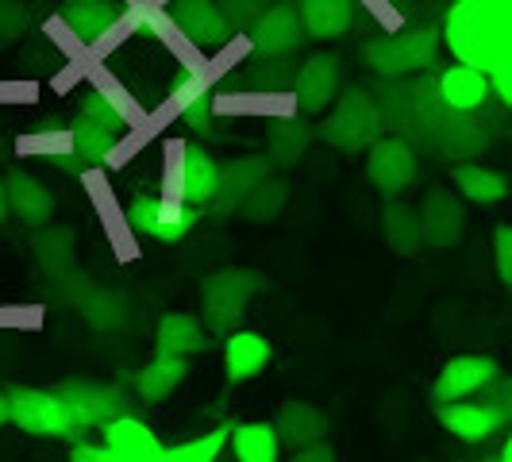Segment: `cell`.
<instances>
[{
  "mask_svg": "<svg viewBox=\"0 0 512 462\" xmlns=\"http://www.w3.org/2000/svg\"><path fill=\"white\" fill-rule=\"evenodd\" d=\"M274 174V162L262 154H243V158H231L228 166H220V185H216V197L208 201V212L228 220L239 212V205L247 201V193L255 189L258 181H266Z\"/></svg>",
  "mask_w": 512,
  "mask_h": 462,
  "instance_id": "4fadbf2b",
  "label": "cell"
},
{
  "mask_svg": "<svg viewBox=\"0 0 512 462\" xmlns=\"http://www.w3.org/2000/svg\"><path fill=\"white\" fill-rule=\"evenodd\" d=\"M243 85L251 89H293V77H297V66L293 58H270V54H255L243 70Z\"/></svg>",
  "mask_w": 512,
  "mask_h": 462,
  "instance_id": "d6a6232c",
  "label": "cell"
},
{
  "mask_svg": "<svg viewBox=\"0 0 512 462\" xmlns=\"http://www.w3.org/2000/svg\"><path fill=\"white\" fill-rule=\"evenodd\" d=\"M436 420L462 443H486L505 428V416L489 409L478 397H462V401H436Z\"/></svg>",
  "mask_w": 512,
  "mask_h": 462,
  "instance_id": "5bb4252c",
  "label": "cell"
},
{
  "mask_svg": "<svg viewBox=\"0 0 512 462\" xmlns=\"http://www.w3.org/2000/svg\"><path fill=\"white\" fill-rule=\"evenodd\" d=\"M343 89V62L335 54H308L293 77V101L305 116H320L332 108Z\"/></svg>",
  "mask_w": 512,
  "mask_h": 462,
  "instance_id": "8fae6325",
  "label": "cell"
},
{
  "mask_svg": "<svg viewBox=\"0 0 512 462\" xmlns=\"http://www.w3.org/2000/svg\"><path fill=\"white\" fill-rule=\"evenodd\" d=\"M297 12H301V24L305 35L316 43H332L339 35H347L355 16H359V4L355 0H293Z\"/></svg>",
  "mask_w": 512,
  "mask_h": 462,
  "instance_id": "44dd1931",
  "label": "cell"
},
{
  "mask_svg": "<svg viewBox=\"0 0 512 462\" xmlns=\"http://www.w3.org/2000/svg\"><path fill=\"white\" fill-rule=\"evenodd\" d=\"M166 8L174 16V27H178L181 39L201 47V51L228 47L231 39H235V27L220 12V0H170Z\"/></svg>",
  "mask_w": 512,
  "mask_h": 462,
  "instance_id": "9c48e42d",
  "label": "cell"
},
{
  "mask_svg": "<svg viewBox=\"0 0 512 462\" xmlns=\"http://www.w3.org/2000/svg\"><path fill=\"white\" fill-rule=\"evenodd\" d=\"M4 47H8V43H4V35H0V51H4Z\"/></svg>",
  "mask_w": 512,
  "mask_h": 462,
  "instance_id": "681fc988",
  "label": "cell"
},
{
  "mask_svg": "<svg viewBox=\"0 0 512 462\" xmlns=\"http://www.w3.org/2000/svg\"><path fill=\"white\" fill-rule=\"evenodd\" d=\"M289 462H339L335 459V447H328L324 439L320 443H308V447H297Z\"/></svg>",
  "mask_w": 512,
  "mask_h": 462,
  "instance_id": "ee69618b",
  "label": "cell"
},
{
  "mask_svg": "<svg viewBox=\"0 0 512 462\" xmlns=\"http://www.w3.org/2000/svg\"><path fill=\"white\" fill-rule=\"evenodd\" d=\"M189 374V359L185 355H154L139 374H135V393L143 401H166Z\"/></svg>",
  "mask_w": 512,
  "mask_h": 462,
  "instance_id": "f1b7e54d",
  "label": "cell"
},
{
  "mask_svg": "<svg viewBox=\"0 0 512 462\" xmlns=\"http://www.w3.org/2000/svg\"><path fill=\"white\" fill-rule=\"evenodd\" d=\"M385 131L389 128H385V112L382 104H378V97L370 89L351 85V89H339L335 108L320 120V128H316V139L343 154H359V151H370Z\"/></svg>",
  "mask_w": 512,
  "mask_h": 462,
  "instance_id": "3957f363",
  "label": "cell"
},
{
  "mask_svg": "<svg viewBox=\"0 0 512 462\" xmlns=\"http://www.w3.org/2000/svg\"><path fill=\"white\" fill-rule=\"evenodd\" d=\"M8 420L27 432V436H47V439H81V424L74 420V412L66 409V401L58 393L47 389H12L8 393Z\"/></svg>",
  "mask_w": 512,
  "mask_h": 462,
  "instance_id": "5b68a950",
  "label": "cell"
},
{
  "mask_svg": "<svg viewBox=\"0 0 512 462\" xmlns=\"http://www.w3.org/2000/svg\"><path fill=\"white\" fill-rule=\"evenodd\" d=\"M27 27H31V16H27L24 4L20 0H0V35H4V43L24 39Z\"/></svg>",
  "mask_w": 512,
  "mask_h": 462,
  "instance_id": "74e56055",
  "label": "cell"
},
{
  "mask_svg": "<svg viewBox=\"0 0 512 462\" xmlns=\"http://www.w3.org/2000/svg\"><path fill=\"white\" fill-rule=\"evenodd\" d=\"M208 347H212V335H208V328L197 316L166 312L158 320V332H154V351L158 355H185V359H193V355H201Z\"/></svg>",
  "mask_w": 512,
  "mask_h": 462,
  "instance_id": "7402d4cb",
  "label": "cell"
},
{
  "mask_svg": "<svg viewBox=\"0 0 512 462\" xmlns=\"http://www.w3.org/2000/svg\"><path fill=\"white\" fill-rule=\"evenodd\" d=\"M497 374H501V366L489 355H459V359H451L439 370L432 393H436V401H462V397H474Z\"/></svg>",
  "mask_w": 512,
  "mask_h": 462,
  "instance_id": "2e32d148",
  "label": "cell"
},
{
  "mask_svg": "<svg viewBox=\"0 0 512 462\" xmlns=\"http://www.w3.org/2000/svg\"><path fill=\"white\" fill-rule=\"evenodd\" d=\"M62 4H85V0H62Z\"/></svg>",
  "mask_w": 512,
  "mask_h": 462,
  "instance_id": "c3c4849f",
  "label": "cell"
},
{
  "mask_svg": "<svg viewBox=\"0 0 512 462\" xmlns=\"http://www.w3.org/2000/svg\"><path fill=\"white\" fill-rule=\"evenodd\" d=\"M205 208H193L185 201H166L154 193H139L128 205V228L154 243H181L189 231L197 228Z\"/></svg>",
  "mask_w": 512,
  "mask_h": 462,
  "instance_id": "8992f818",
  "label": "cell"
},
{
  "mask_svg": "<svg viewBox=\"0 0 512 462\" xmlns=\"http://www.w3.org/2000/svg\"><path fill=\"white\" fill-rule=\"evenodd\" d=\"M443 47V31L432 24H412L401 31H385L374 39H362L359 58L366 70L378 77H412L432 70Z\"/></svg>",
  "mask_w": 512,
  "mask_h": 462,
  "instance_id": "7a4b0ae2",
  "label": "cell"
},
{
  "mask_svg": "<svg viewBox=\"0 0 512 462\" xmlns=\"http://www.w3.org/2000/svg\"><path fill=\"white\" fill-rule=\"evenodd\" d=\"M231 451H235V462H278L282 439H278L274 424L251 420V424H235L231 428Z\"/></svg>",
  "mask_w": 512,
  "mask_h": 462,
  "instance_id": "4dcf8cb0",
  "label": "cell"
},
{
  "mask_svg": "<svg viewBox=\"0 0 512 462\" xmlns=\"http://www.w3.org/2000/svg\"><path fill=\"white\" fill-rule=\"evenodd\" d=\"M266 8H274V0H220V12L228 16V24L235 31H247Z\"/></svg>",
  "mask_w": 512,
  "mask_h": 462,
  "instance_id": "8d00e7d4",
  "label": "cell"
},
{
  "mask_svg": "<svg viewBox=\"0 0 512 462\" xmlns=\"http://www.w3.org/2000/svg\"><path fill=\"white\" fill-rule=\"evenodd\" d=\"M0 424H12L8 420V393H0Z\"/></svg>",
  "mask_w": 512,
  "mask_h": 462,
  "instance_id": "7dc6e473",
  "label": "cell"
},
{
  "mask_svg": "<svg viewBox=\"0 0 512 462\" xmlns=\"http://www.w3.org/2000/svg\"><path fill=\"white\" fill-rule=\"evenodd\" d=\"M70 462H116V455H112L108 447L89 443V439H74V447H70Z\"/></svg>",
  "mask_w": 512,
  "mask_h": 462,
  "instance_id": "b9f144b4",
  "label": "cell"
},
{
  "mask_svg": "<svg viewBox=\"0 0 512 462\" xmlns=\"http://www.w3.org/2000/svg\"><path fill=\"white\" fill-rule=\"evenodd\" d=\"M366 178L385 197H401L416 181V151H412L409 139L397 131H385L366 151Z\"/></svg>",
  "mask_w": 512,
  "mask_h": 462,
  "instance_id": "52a82bcc",
  "label": "cell"
},
{
  "mask_svg": "<svg viewBox=\"0 0 512 462\" xmlns=\"http://www.w3.org/2000/svg\"><path fill=\"white\" fill-rule=\"evenodd\" d=\"M489 85H493V97L505 104V108H512V62H505L501 70H493Z\"/></svg>",
  "mask_w": 512,
  "mask_h": 462,
  "instance_id": "7bdbcfd3",
  "label": "cell"
},
{
  "mask_svg": "<svg viewBox=\"0 0 512 462\" xmlns=\"http://www.w3.org/2000/svg\"><path fill=\"white\" fill-rule=\"evenodd\" d=\"M266 289V278L258 270L247 266H224V270H212L205 282H201V324L208 328V335H224L228 339L247 308L258 293Z\"/></svg>",
  "mask_w": 512,
  "mask_h": 462,
  "instance_id": "277c9868",
  "label": "cell"
},
{
  "mask_svg": "<svg viewBox=\"0 0 512 462\" xmlns=\"http://www.w3.org/2000/svg\"><path fill=\"white\" fill-rule=\"evenodd\" d=\"M228 443H231V424H224V428H216V432H208L201 439H189L181 447H166L158 462H216V455Z\"/></svg>",
  "mask_w": 512,
  "mask_h": 462,
  "instance_id": "d590c367",
  "label": "cell"
},
{
  "mask_svg": "<svg viewBox=\"0 0 512 462\" xmlns=\"http://www.w3.org/2000/svg\"><path fill=\"white\" fill-rule=\"evenodd\" d=\"M382 235L385 243H389V251L401 258H412L420 255V247H424V228H420V208L405 205V201H389L382 208Z\"/></svg>",
  "mask_w": 512,
  "mask_h": 462,
  "instance_id": "4316f807",
  "label": "cell"
},
{
  "mask_svg": "<svg viewBox=\"0 0 512 462\" xmlns=\"http://www.w3.org/2000/svg\"><path fill=\"white\" fill-rule=\"evenodd\" d=\"M35 255L51 274H66L74 262V231L70 228H39L35 235Z\"/></svg>",
  "mask_w": 512,
  "mask_h": 462,
  "instance_id": "e575fe53",
  "label": "cell"
},
{
  "mask_svg": "<svg viewBox=\"0 0 512 462\" xmlns=\"http://www.w3.org/2000/svg\"><path fill=\"white\" fill-rule=\"evenodd\" d=\"M474 397H478V401H486L489 409L501 412V416H505V424H512V378L497 374V378H493L489 385H482Z\"/></svg>",
  "mask_w": 512,
  "mask_h": 462,
  "instance_id": "ab89813d",
  "label": "cell"
},
{
  "mask_svg": "<svg viewBox=\"0 0 512 462\" xmlns=\"http://www.w3.org/2000/svg\"><path fill=\"white\" fill-rule=\"evenodd\" d=\"M8 212H12V208H8V178L0 174V224L8 220Z\"/></svg>",
  "mask_w": 512,
  "mask_h": 462,
  "instance_id": "f6af8a7d",
  "label": "cell"
},
{
  "mask_svg": "<svg viewBox=\"0 0 512 462\" xmlns=\"http://www.w3.org/2000/svg\"><path fill=\"white\" fill-rule=\"evenodd\" d=\"M128 20V8L116 0H85V4H62V24L77 43L93 47L108 39L116 27Z\"/></svg>",
  "mask_w": 512,
  "mask_h": 462,
  "instance_id": "9a60e30c",
  "label": "cell"
},
{
  "mask_svg": "<svg viewBox=\"0 0 512 462\" xmlns=\"http://www.w3.org/2000/svg\"><path fill=\"white\" fill-rule=\"evenodd\" d=\"M216 116H220V108H216V93H212V97L197 101L193 108H185V112H181V124H185L189 131H197V135H205Z\"/></svg>",
  "mask_w": 512,
  "mask_h": 462,
  "instance_id": "60d3db41",
  "label": "cell"
},
{
  "mask_svg": "<svg viewBox=\"0 0 512 462\" xmlns=\"http://www.w3.org/2000/svg\"><path fill=\"white\" fill-rule=\"evenodd\" d=\"M443 47L474 70L512 62V0H455L443 16Z\"/></svg>",
  "mask_w": 512,
  "mask_h": 462,
  "instance_id": "6da1fadb",
  "label": "cell"
},
{
  "mask_svg": "<svg viewBox=\"0 0 512 462\" xmlns=\"http://www.w3.org/2000/svg\"><path fill=\"white\" fill-rule=\"evenodd\" d=\"M247 43L255 54L270 58H293L297 47L305 43V24L293 0H274V8H266L255 24L247 27Z\"/></svg>",
  "mask_w": 512,
  "mask_h": 462,
  "instance_id": "ba28073f",
  "label": "cell"
},
{
  "mask_svg": "<svg viewBox=\"0 0 512 462\" xmlns=\"http://www.w3.org/2000/svg\"><path fill=\"white\" fill-rule=\"evenodd\" d=\"M285 201H289V185L270 174V178L258 181L255 189L247 193V201L239 205L235 216H243V220H251V224H270L274 216H282Z\"/></svg>",
  "mask_w": 512,
  "mask_h": 462,
  "instance_id": "1f68e13d",
  "label": "cell"
},
{
  "mask_svg": "<svg viewBox=\"0 0 512 462\" xmlns=\"http://www.w3.org/2000/svg\"><path fill=\"white\" fill-rule=\"evenodd\" d=\"M116 147H120V135H116V131L101 128V124H93V120H85V116H77L74 124H70V151H74L81 174L104 166V162L116 154Z\"/></svg>",
  "mask_w": 512,
  "mask_h": 462,
  "instance_id": "83f0119b",
  "label": "cell"
},
{
  "mask_svg": "<svg viewBox=\"0 0 512 462\" xmlns=\"http://www.w3.org/2000/svg\"><path fill=\"white\" fill-rule=\"evenodd\" d=\"M316 139V128L305 116H274L266 124V158L274 162V170H289L308 154Z\"/></svg>",
  "mask_w": 512,
  "mask_h": 462,
  "instance_id": "d6986e66",
  "label": "cell"
},
{
  "mask_svg": "<svg viewBox=\"0 0 512 462\" xmlns=\"http://www.w3.org/2000/svg\"><path fill=\"white\" fill-rule=\"evenodd\" d=\"M482 462H497V459H482Z\"/></svg>",
  "mask_w": 512,
  "mask_h": 462,
  "instance_id": "f907efd6",
  "label": "cell"
},
{
  "mask_svg": "<svg viewBox=\"0 0 512 462\" xmlns=\"http://www.w3.org/2000/svg\"><path fill=\"white\" fill-rule=\"evenodd\" d=\"M451 181H455V193L470 205H501L509 197V178L489 170V166H478V162H455L451 170Z\"/></svg>",
  "mask_w": 512,
  "mask_h": 462,
  "instance_id": "484cf974",
  "label": "cell"
},
{
  "mask_svg": "<svg viewBox=\"0 0 512 462\" xmlns=\"http://www.w3.org/2000/svg\"><path fill=\"white\" fill-rule=\"evenodd\" d=\"M436 85H439L443 104L455 108V112H478V108L489 101V93H493L486 70H474V66H466V62H451V66L436 77Z\"/></svg>",
  "mask_w": 512,
  "mask_h": 462,
  "instance_id": "ffe728a7",
  "label": "cell"
},
{
  "mask_svg": "<svg viewBox=\"0 0 512 462\" xmlns=\"http://www.w3.org/2000/svg\"><path fill=\"white\" fill-rule=\"evenodd\" d=\"M77 116H85V120H93V124H101V128L116 131V135H124L131 124H139V108L124 97V89L112 93V89H101V85H93V89H85V93L77 97Z\"/></svg>",
  "mask_w": 512,
  "mask_h": 462,
  "instance_id": "603a6c76",
  "label": "cell"
},
{
  "mask_svg": "<svg viewBox=\"0 0 512 462\" xmlns=\"http://www.w3.org/2000/svg\"><path fill=\"white\" fill-rule=\"evenodd\" d=\"M216 81H220V74L208 66H178V74L170 81V93H166V116L181 120L185 108H193L197 101L216 93Z\"/></svg>",
  "mask_w": 512,
  "mask_h": 462,
  "instance_id": "f546056e",
  "label": "cell"
},
{
  "mask_svg": "<svg viewBox=\"0 0 512 462\" xmlns=\"http://www.w3.org/2000/svg\"><path fill=\"white\" fill-rule=\"evenodd\" d=\"M497 462H512V432H509V439H505V447H501V455H497Z\"/></svg>",
  "mask_w": 512,
  "mask_h": 462,
  "instance_id": "bcb514c9",
  "label": "cell"
},
{
  "mask_svg": "<svg viewBox=\"0 0 512 462\" xmlns=\"http://www.w3.org/2000/svg\"><path fill=\"white\" fill-rule=\"evenodd\" d=\"M66 409L74 412V420L81 428H104L108 420L124 416L128 401H124V389L120 385H104V382H85V378H70L54 389Z\"/></svg>",
  "mask_w": 512,
  "mask_h": 462,
  "instance_id": "30bf717a",
  "label": "cell"
},
{
  "mask_svg": "<svg viewBox=\"0 0 512 462\" xmlns=\"http://www.w3.org/2000/svg\"><path fill=\"white\" fill-rule=\"evenodd\" d=\"M274 428H278V439L285 447H308V443H320L328 436V416L316 409V405H305V401H285L278 416H274Z\"/></svg>",
  "mask_w": 512,
  "mask_h": 462,
  "instance_id": "d4e9b609",
  "label": "cell"
},
{
  "mask_svg": "<svg viewBox=\"0 0 512 462\" xmlns=\"http://www.w3.org/2000/svg\"><path fill=\"white\" fill-rule=\"evenodd\" d=\"M493 266L505 289H512V224H497L493 228Z\"/></svg>",
  "mask_w": 512,
  "mask_h": 462,
  "instance_id": "f35d334b",
  "label": "cell"
},
{
  "mask_svg": "<svg viewBox=\"0 0 512 462\" xmlns=\"http://www.w3.org/2000/svg\"><path fill=\"white\" fill-rule=\"evenodd\" d=\"M220 185V162L205 151L201 143H189L181 151V174H178V201L193 208H208Z\"/></svg>",
  "mask_w": 512,
  "mask_h": 462,
  "instance_id": "e0dca14e",
  "label": "cell"
},
{
  "mask_svg": "<svg viewBox=\"0 0 512 462\" xmlns=\"http://www.w3.org/2000/svg\"><path fill=\"white\" fill-rule=\"evenodd\" d=\"M420 228H424V247L432 251H447L462 239L466 228V201H459V193L432 185L420 197Z\"/></svg>",
  "mask_w": 512,
  "mask_h": 462,
  "instance_id": "7c38bea8",
  "label": "cell"
},
{
  "mask_svg": "<svg viewBox=\"0 0 512 462\" xmlns=\"http://www.w3.org/2000/svg\"><path fill=\"white\" fill-rule=\"evenodd\" d=\"M124 24H128L131 31H139V35H147V39H158V43L178 39V27H174L170 8H166V4H154V0H139V4H131Z\"/></svg>",
  "mask_w": 512,
  "mask_h": 462,
  "instance_id": "836d02e7",
  "label": "cell"
},
{
  "mask_svg": "<svg viewBox=\"0 0 512 462\" xmlns=\"http://www.w3.org/2000/svg\"><path fill=\"white\" fill-rule=\"evenodd\" d=\"M270 362V343L258 332H247V328H235V332L224 339V374H228L231 385L247 382L266 370Z\"/></svg>",
  "mask_w": 512,
  "mask_h": 462,
  "instance_id": "cb8c5ba5",
  "label": "cell"
},
{
  "mask_svg": "<svg viewBox=\"0 0 512 462\" xmlns=\"http://www.w3.org/2000/svg\"><path fill=\"white\" fill-rule=\"evenodd\" d=\"M8 208L20 216L27 228H47L54 220V193L27 170H8Z\"/></svg>",
  "mask_w": 512,
  "mask_h": 462,
  "instance_id": "ac0fdd59",
  "label": "cell"
}]
</instances>
